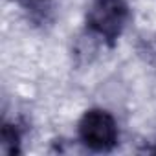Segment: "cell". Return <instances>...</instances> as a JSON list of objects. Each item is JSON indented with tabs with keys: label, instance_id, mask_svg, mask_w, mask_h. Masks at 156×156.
<instances>
[{
	"label": "cell",
	"instance_id": "obj_3",
	"mask_svg": "<svg viewBox=\"0 0 156 156\" xmlns=\"http://www.w3.org/2000/svg\"><path fill=\"white\" fill-rule=\"evenodd\" d=\"M19 2L35 22H46L55 6V0H19Z\"/></svg>",
	"mask_w": 156,
	"mask_h": 156
},
{
	"label": "cell",
	"instance_id": "obj_4",
	"mask_svg": "<svg viewBox=\"0 0 156 156\" xmlns=\"http://www.w3.org/2000/svg\"><path fill=\"white\" fill-rule=\"evenodd\" d=\"M0 140H2V152L4 154H15V152H19L20 134H19V129L15 125L4 123L2 132H0Z\"/></svg>",
	"mask_w": 156,
	"mask_h": 156
},
{
	"label": "cell",
	"instance_id": "obj_2",
	"mask_svg": "<svg viewBox=\"0 0 156 156\" xmlns=\"http://www.w3.org/2000/svg\"><path fill=\"white\" fill-rule=\"evenodd\" d=\"M81 143L94 152H108L116 147L119 130L116 118L105 108H90L77 125Z\"/></svg>",
	"mask_w": 156,
	"mask_h": 156
},
{
	"label": "cell",
	"instance_id": "obj_1",
	"mask_svg": "<svg viewBox=\"0 0 156 156\" xmlns=\"http://www.w3.org/2000/svg\"><path fill=\"white\" fill-rule=\"evenodd\" d=\"M130 11L127 0H92L87 26L88 30L108 44H114L129 22Z\"/></svg>",
	"mask_w": 156,
	"mask_h": 156
}]
</instances>
